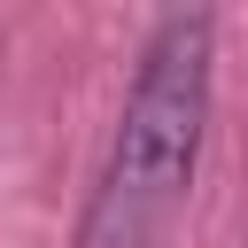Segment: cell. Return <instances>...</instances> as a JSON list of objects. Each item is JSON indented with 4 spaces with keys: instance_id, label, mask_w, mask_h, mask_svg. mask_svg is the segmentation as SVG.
I'll return each mask as SVG.
<instances>
[{
    "instance_id": "obj_1",
    "label": "cell",
    "mask_w": 248,
    "mask_h": 248,
    "mask_svg": "<svg viewBox=\"0 0 248 248\" xmlns=\"http://www.w3.org/2000/svg\"><path fill=\"white\" fill-rule=\"evenodd\" d=\"M209 62H217V23L202 8H178L147 31L140 46V78L124 93L101 186L85 202L78 248H155L163 225L178 217L194 163H202V132H209Z\"/></svg>"
}]
</instances>
